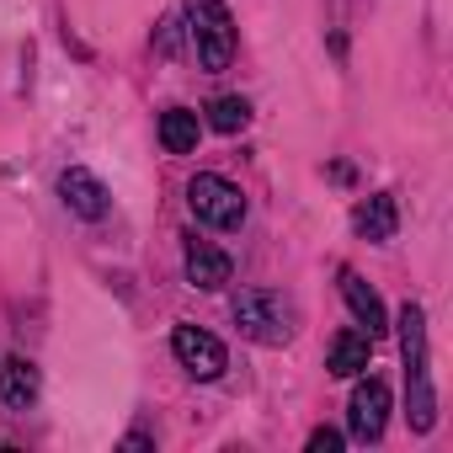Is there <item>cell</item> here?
<instances>
[{
    "label": "cell",
    "mask_w": 453,
    "mask_h": 453,
    "mask_svg": "<svg viewBox=\"0 0 453 453\" xmlns=\"http://www.w3.org/2000/svg\"><path fill=\"white\" fill-rule=\"evenodd\" d=\"M342 448V432L336 426H315L310 432V453H336Z\"/></svg>",
    "instance_id": "cell-15"
},
{
    "label": "cell",
    "mask_w": 453,
    "mask_h": 453,
    "mask_svg": "<svg viewBox=\"0 0 453 453\" xmlns=\"http://www.w3.org/2000/svg\"><path fill=\"white\" fill-rule=\"evenodd\" d=\"M187 208L197 213V224H213V230H241L246 224V192L213 171H197L187 181Z\"/></svg>",
    "instance_id": "cell-4"
},
{
    "label": "cell",
    "mask_w": 453,
    "mask_h": 453,
    "mask_svg": "<svg viewBox=\"0 0 453 453\" xmlns=\"http://www.w3.org/2000/svg\"><path fill=\"white\" fill-rule=\"evenodd\" d=\"M357 235L368 241V246H384V241H395V224H400V208H395V197L389 192H373L363 208H357Z\"/></svg>",
    "instance_id": "cell-11"
},
{
    "label": "cell",
    "mask_w": 453,
    "mask_h": 453,
    "mask_svg": "<svg viewBox=\"0 0 453 453\" xmlns=\"http://www.w3.org/2000/svg\"><path fill=\"white\" fill-rule=\"evenodd\" d=\"M0 400H6L12 411H27L38 400V368L27 357H6V363H0Z\"/></svg>",
    "instance_id": "cell-12"
},
{
    "label": "cell",
    "mask_w": 453,
    "mask_h": 453,
    "mask_svg": "<svg viewBox=\"0 0 453 453\" xmlns=\"http://www.w3.org/2000/svg\"><path fill=\"white\" fill-rule=\"evenodd\" d=\"M59 197H65V208H70V213H81V219H102V213L112 208L107 187H102L86 165H70V171L59 176Z\"/></svg>",
    "instance_id": "cell-7"
},
{
    "label": "cell",
    "mask_w": 453,
    "mask_h": 453,
    "mask_svg": "<svg viewBox=\"0 0 453 453\" xmlns=\"http://www.w3.org/2000/svg\"><path fill=\"white\" fill-rule=\"evenodd\" d=\"M235 326L262 347H283V342H294L299 315L278 288H246V294H235Z\"/></svg>",
    "instance_id": "cell-3"
},
{
    "label": "cell",
    "mask_w": 453,
    "mask_h": 453,
    "mask_svg": "<svg viewBox=\"0 0 453 453\" xmlns=\"http://www.w3.org/2000/svg\"><path fill=\"white\" fill-rule=\"evenodd\" d=\"M384 421H389V384L373 379V373L368 379L357 373V389L347 400V432H352V442H379Z\"/></svg>",
    "instance_id": "cell-5"
},
{
    "label": "cell",
    "mask_w": 453,
    "mask_h": 453,
    "mask_svg": "<svg viewBox=\"0 0 453 453\" xmlns=\"http://www.w3.org/2000/svg\"><path fill=\"white\" fill-rule=\"evenodd\" d=\"M368 357H373V336L368 331H342L326 352V368L336 379H357V373H368Z\"/></svg>",
    "instance_id": "cell-10"
},
{
    "label": "cell",
    "mask_w": 453,
    "mask_h": 453,
    "mask_svg": "<svg viewBox=\"0 0 453 453\" xmlns=\"http://www.w3.org/2000/svg\"><path fill=\"white\" fill-rule=\"evenodd\" d=\"M197 134H203L197 112H187V107L160 112V150H165V155H192V150H197Z\"/></svg>",
    "instance_id": "cell-13"
},
{
    "label": "cell",
    "mask_w": 453,
    "mask_h": 453,
    "mask_svg": "<svg viewBox=\"0 0 453 453\" xmlns=\"http://www.w3.org/2000/svg\"><path fill=\"white\" fill-rule=\"evenodd\" d=\"M171 352H176V363L192 373V379H219L224 373V363H230V352H224V342L219 336H208V331H197V326H176L171 331Z\"/></svg>",
    "instance_id": "cell-6"
},
{
    "label": "cell",
    "mask_w": 453,
    "mask_h": 453,
    "mask_svg": "<svg viewBox=\"0 0 453 453\" xmlns=\"http://www.w3.org/2000/svg\"><path fill=\"white\" fill-rule=\"evenodd\" d=\"M342 299H347V310L357 315V326H368V336H384V326H389V315H384V299L347 267L342 273Z\"/></svg>",
    "instance_id": "cell-9"
},
{
    "label": "cell",
    "mask_w": 453,
    "mask_h": 453,
    "mask_svg": "<svg viewBox=\"0 0 453 453\" xmlns=\"http://www.w3.org/2000/svg\"><path fill=\"white\" fill-rule=\"evenodd\" d=\"M235 278V262L230 257H224L219 246H208V241H197V235H187V283L192 288H224V283H230Z\"/></svg>",
    "instance_id": "cell-8"
},
{
    "label": "cell",
    "mask_w": 453,
    "mask_h": 453,
    "mask_svg": "<svg viewBox=\"0 0 453 453\" xmlns=\"http://www.w3.org/2000/svg\"><path fill=\"white\" fill-rule=\"evenodd\" d=\"M208 123H213L219 134H241V128L251 123V102H246V96H219V102L208 107Z\"/></svg>",
    "instance_id": "cell-14"
},
{
    "label": "cell",
    "mask_w": 453,
    "mask_h": 453,
    "mask_svg": "<svg viewBox=\"0 0 453 453\" xmlns=\"http://www.w3.org/2000/svg\"><path fill=\"white\" fill-rule=\"evenodd\" d=\"M400 363H405V416L411 432L437 426V395H432V357H426V310L405 304L400 310Z\"/></svg>",
    "instance_id": "cell-1"
},
{
    "label": "cell",
    "mask_w": 453,
    "mask_h": 453,
    "mask_svg": "<svg viewBox=\"0 0 453 453\" xmlns=\"http://www.w3.org/2000/svg\"><path fill=\"white\" fill-rule=\"evenodd\" d=\"M187 38H192L197 65L208 75L230 70V59H235V17H230L224 0H187Z\"/></svg>",
    "instance_id": "cell-2"
}]
</instances>
